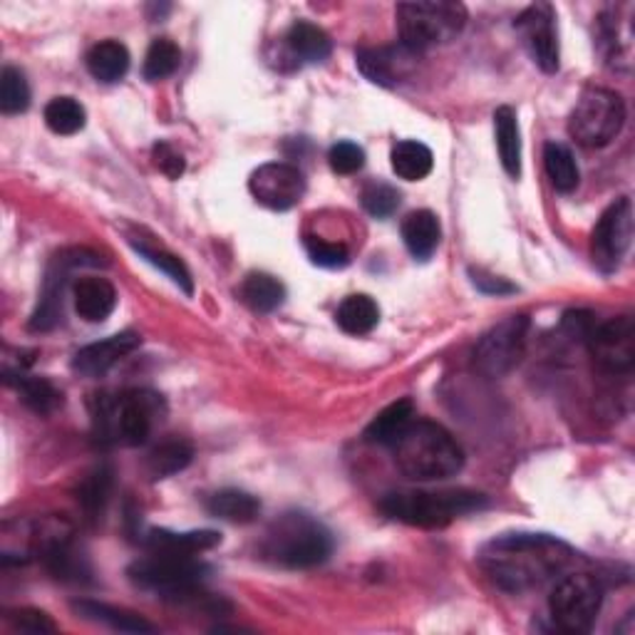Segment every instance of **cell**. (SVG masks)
I'll return each instance as SVG.
<instances>
[{
  "instance_id": "d6a6232c",
  "label": "cell",
  "mask_w": 635,
  "mask_h": 635,
  "mask_svg": "<svg viewBox=\"0 0 635 635\" xmlns=\"http://www.w3.org/2000/svg\"><path fill=\"white\" fill-rule=\"evenodd\" d=\"M88 122V112L75 98H55L47 102L45 107V125L50 127L55 135L70 137L78 135Z\"/></svg>"
},
{
  "instance_id": "f546056e",
  "label": "cell",
  "mask_w": 635,
  "mask_h": 635,
  "mask_svg": "<svg viewBox=\"0 0 635 635\" xmlns=\"http://www.w3.org/2000/svg\"><path fill=\"white\" fill-rule=\"evenodd\" d=\"M544 169L548 182L562 194L576 192L578 182H581V172H578L574 151L562 145V141H548L544 147Z\"/></svg>"
},
{
  "instance_id": "d6986e66",
  "label": "cell",
  "mask_w": 635,
  "mask_h": 635,
  "mask_svg": "<svg viewBox=\"0 0 635 635\" xmlns=\"http://www.w3.org/2000/svg\"><path fill=\"white\" fill-rule=\"evenodd\" d=\"M117 306V291L107 279L88 276L75 286V310L88 324H102Z\"/></svg>"
},
{
  "instance_id": "9c48e42d",
  "label": "cell",
  "mask_w": 635,
  "mask_h": 635,
  "mask_svg": "<svg viewBox=\"0 0 635 635\" xmlns=\"http://www.w3.org/2000/svg\"><path fill=\"white\" fill-rule=\"evenodd\" d=\"M603 605V586L591 574H568L554 586L548 611L558 628L566 633L591 631Z\"/></svg>"
},
{
  "instance_id": "ac0fdd59",
  "label": "cell",
  "mask_w": 635,
  "mask_h": 635,
  "mask_svg": "<svg viewBox=\"0 0 635 635\" xmlns=\"http://www.w3.org/2000/svg\"><path fill=\"white\" fill-rule=\"evenodd\" d=\"M625 13V5L611 8L609 13L601 18V35L605 45V60L613 70H631L633 58V27H631V13L633 8Z\"/></svg>"
},
{
  "instance_id": "603a6c76",
  "label": "cell",
  "mask_w": 635,
  "mask_h": 635,
  "mask_svg": "<svg viewBox=\"0 0 635 635\" xmlns=\"http://www.w3.org/2000/svg\"><path fill=\"white\" fill-rule=\"evenodd\" d=\"M495 132H497V149L504 172L511 179L521 177V132L517 112L511 107H499L495 112Z\"/></svg>"
},
{
  "instance_id": "ba28073f",
  "label": "cell",
  "mask_w": 635,
  "mask_h": 635,
  "mask_svg": "<svg viewBox=\"0 0 635 635\" xmlns=\"http://www.w3.org/2000/svg\"><path fill=\"white\" fill-rule=\"evenodd\" d=\"M623 122L625 104L621 94L605 88H589L581 92L568 117V135L581 147L599 149L621 135Z\"/></svg>"
},
{
  "instance_id": "277c9868",
  "label": "cell",
  "mask_w": 635,
  "mask_h": 635,
  "mask_svg": "<svg viewBox=\"0 0 635 635\" xmlns=\"http://www.w3.org/2000/svg\"><path fill=\"white\" fill-rule=\"evenodd\" d=\"M487 507V497L472 489L444 491H393L381 501V509L395 521L420 529H444L454 519Z\"/></svg>"
},
{
  "instance_id": "cb8c5ba5",
  "label": "cell",
  "mask_w": 635,
  "mask_h": 635,
  "mask_svg": "<svg viewBox=\"0 0 635 635\" xmlns=\"http://www.w3.org/2000/svg\"><path fill=\"white\" fill-rule=\"evenodd\" d=\"M208 514L231 521V524H251V521L261 514V501L249 491L241 489H222L208 499Z\"/></svg>"
},
{
  "instance_id": "30bf717a",
  "label": "cell",
  "mask_w": 635,
  "mask_h": 635,
  "mask_svg": "<svg viewBox=\"0 0 635 635\" xmlns=\"http://www.w3.org/2000/svg\"><path fill=\"white\" fill-rule=\"evenodd\" d=\"M526 333V316H509L507 320H501L489 333L481 336L477 348H474V370L487 381H497V377L511 373L519 365V360L524 358Z\"/></svg>"
},
{
  "instance_id": "b9f144b4",
  "label": "cell",
  "mask_w": 635,
  "mask_h": 635,
  "mask_svg": "<svg viewBox=\"0 0 635 635\" xmlns=\"http://www.w3.org/2000/svg\"><path fill=\"white\" fill-rule=\"evenodd\" d=\"M11 623L15 628H21L25 633H55V623L47 613L43 611H35V609H21V611H13L11 615Z\"/></svg>"
},
{
  "instance_id": "8fae6325",
  "label": "cell",
  "mask_w": 635,
  "mask_h": 635,
  "mask_svg": "<svg viewBox=\"0 0 635 635\" xmlns=\"http://www.w3.org/2000/svg\"><path fill=\"white\" fill-rule=\"evenodd\" d=\"M633 241V204L628 196L613 202L593 229V263L611 273L621 267Z\"/></svg>"
},
{
  "instance_id": "7bdbcfd3",
  "label": "cell",
  "mask_w": 635,
  "mask_h": 635,
  "mask_svg": "<svg viewBox=\"0 0 635 635\" xmlns=\"http://www.w3.org/2000/svg\"><path fill=\"white\" fill-rule=\"evenodd\" d=\"M472 283L477 286L481 293H487V296H507V293H514L517 288L507 283L504 279L499 276H491V273L485 271H472Z\"/></svg>"
},
{
  "instance_id": "836d02e7",
  "label": "cell",
  "mask_w": 635,
  "mask_h": 635,
  "mask_svg": "<svg viewBox=\"0 0 635 635\" xmlns=\"http://www.w3.org/2000/svg\"><path fill=\"white\" fill-rule=\"evenodd\" d=\"M110 491H112V469L98 467L94 472H90L78 487V504L82 507L84 517L98 519L104 507H107Z\"/></svg>"
},
{
  "instance_id": "9a60e30c",
  "label": "cell",
  "mask_w": 635,
  "mask_h": 635,
  "mask_svg": "<svg viewBox=\"0 0 635 635\" xmlns=\"http://www.w3.org/2000/svg\"><path fill=\"white\" fill-rule=\"evenodd\" d=\"M141 345V338L137 333H117L107 340H100V343L84 345L78 355L72 360V367L78 370L84 377H100L107 373V370L115 367L120 360H125L129 353Z\"/></svg>"
},
{
  "instance_id": "5b68a950",
  "label": "cell",
  "mask_w": 635,
  "mask_h": 635,
  "mask_svg": "<svg viewBox=\"0 0 635 635\" xmlns=\"http://www.w3.org/2000/svg\"><path fill=\"white\" fill-rule=\"evenodd\" d=\"M162 410L159 395L147 390L122 393L117 397H100L94 410V428L102 440H112L127 447L145 444Z\"/></svg>"
},
{
  "instance_id": "7c38bea8",
  "label": "cell",
  "mask_w": 635,
  "mask_h": 635,
  "mask_svg": "<svg viewBox=\"0 0 635 635\" xmlns=\"http://www.w3.org/2000/svg\"><path fill=\"white\" fill-rule=\"evenodd\" d=\"M253 199L273 212H288L306 196V177L298 167L286 162H271L256 169L249 179Z\"/></svg>"
},
{
  "instance_id": "7402d4cb",
  "label": "cell",
  "mask_w": 635,
  "mask_h": 635,
  "mask_svg": "<svg viewBox=\"0 0 635 635\" xmlns=\"http://www.w3.org/2000/svg\"><path fill=\"white\" fill-rule=\"evenodd\" d=\"M5 383L15 385V390L21 393L23 402L31 407L37 415H50L63 405V393L45 377H31L25 375V370L18 373H5Z\"/></svg>"
},
{
  "instance_id": "f35d334b",
  "label": "cell",
  "mask_w": 635,
  "mask_h": 635,
  "mask_svg": "<svg viewBox=\"0 0 635 635\" xmlns=\"http://www.w3.org/2000/svg\"><path fill=\"white\" fill-rule=\"evenodd\" d=\"M306 251L308 259L320 269H343L350 261V253L343 243L318 239V236H306Z\"/></svg>"
},
{
  "instance_id": "8d00e7d4",
  "label": "cell",
  "mask_w": 635,
  "mask_h": 635,
  "mask_svg": "<svg viewBox=\"0 0 635 635\" xmlns=\"http://www.w3.org/2000/svg\"><path fill=\"white\" fill-rule=\"evenodd\" d=\"M135 243V241H132ZM137 253L145 259L151 267H157L159 271H165L169 279H172L179 288H182L186 296H192L194 293V281H192V273L182 263V259L174 253H169L165 249H155V246H147V243H135Z\"/></svg>"
},
{
  "instance_id": "4316f807",
  "label": "cell",
  "mask_w": 635,
  "mask_h": 635,
  "mask_svg": "<svg viewBox=\"0 0 635 635\" xmlns=\"http://www.w3.org/2000/svg\"><path fill=\"white\" fill-rule=\"evenodd\" d=\"M393 172L405 179V182H420V179L428 177L432 172V151L428 145L417 139H405L397 141L390 155Z\"/></svg>"
},
{
  "instance_id": "44dd1931",
  "label": "cell",
  "mask_w": 635,
  "mask_h": 635,
  "mask_svg": "<svg viewBox=\"0 0 635 635\" xmlns=\"http://www.w3.org/2000/svg\"><path fill=\"white\" fill-rule=\"evenodd\" d=\"M415 420V405L412 400H397L387 405L383 412H377L373 422L367 424L365 440L370 444H383V447H393L400 440V434L410 428Z\"/></svg>"
},
{
  "instance_id": "f1b7e54d",
  "label": "cell",
  "mask_w": 635,
  "mask_h": 635,
  "mask_svg": "<svg viewBox=\"0 0 635 635\" xmlns=\"http://www.w3.org/2000/svg\"><path fill=\"white\" fill-rule=\"evenodd\" d=\"M286 43L291 47V53L303 63H324L328 60L330 50H333V45H330V37L324 27L313 25L308 21L293 23L286 35Z\"/></svg>"
},
{
  "instance_id": "1f68e13d",
  "label": "cell",
  "mask_w": 635,
  "mask_h": 635,
  "mask_svg": "<svg viewBox=\"0 0 635 635\" xmlns=\"http://www.w3.org/2000/svg\"><path fill=\"white\" fill-rule=\"evenodd\" d=\"M192 457H194L192 444L184 440H167L149 452L147 472L155 481L167 479V477H172V474L186 469Z\"/></svg>"
},
{
  "instance_id": "4dcf8cb0",
  "label": "cell",
  "mask_w": 635,
  "mask_h": 635,
  "mask_svg": "<svg viewBox=\"0 0 635 635\" xmlns=\"http://www.w3.org/2000/svg\"><path fill=\"white\" fill-rule=\"evenodd\" d=\"M241 298L256 313H273L283 306L286 301V288L279 279L269 276V273H251L246 276L241 286Z\"/></svg>"
},
{
  "instance_id": "d4e9b609",
  "label": "cell",
  "mask_w": 635,
  "mask_h": 635,
  "mask_svg": "<svg viewBox=\"0 0 635 635\" xmlns=\"http://www.w3.org/2000/svg\"><path fill=\"white\" fill-rule=\"evenodd\" d=\"M88 70L100 82H120L129 70V50L117 41H102L88 53Z\"/></svg>"
},
{
  "instance_id": "2e32d148",
  "label": "cell",
  "mask_w": 635,
  "mask_h": 635,
  "mask_svg": "<svg viewBox=\"0 0 635 635\" xmlns=\"http://www.w3.org/2000/svg\"><path fill=\"white\" fill-rule=\"evenodd\" d=\"M410 55L415 53L405 50V47L400 50L397 47H363V50H358L355 63L370 82L381 84V88H393L410 72Z\"/></svg>"
},
{
  "instance_id": "7a4b0ae2",
  "label": "cell",
  "mask_w": 635,
  "mask_h": 635,
  "mask_svg": "<svg viewBox=\"0 0 635 635\" xmlns=\"http://www.w3.org/2000/svg\"><path fill=\"white\" fill-rule=\"evenodd\" d=\"M393 452L397 469L415 481L450 479L464 467L460 442L442 424L430 420H412L393 444Z\"/></svg>"
},
{
  "instance_id": "74e56055",
  "label": "cell",
  "mask_w": 635,
  "mask_h": 635,
  "mask_svg": "<svg viewBox=\"0 0 635 635\" xmlns=\"http://www.w3.org/2000/svg\"><path fill=\"white\" fill-rule=\"evenodd\" d=\"M400 202H402L400 192L385 182L370 184L363 192V208L370 216H375V219H387V216H393L397 208H400Z\"/></svg>"
},
{
  "instance_id": "4fadbf2b",
  "label": "cell",
  "mask_w": 635,
  "mask_h": 635,
  "mask_svg": "<svg viewBox=\"0 0 635 635\" xmlns=\"http://www.w3.org/2000/svg\"><path fill=\"white\" fill-rule=\"evenodd\" d=\"M586 340H589L593 360L605 370V373H628L635 365L633 318L621 316L609 320V324L593 326Z\"/></svg>"
},
{
  "instance_id": "d590c367",
  "label": "cell",
  "mask_w": 635,
  "mask_h": 635,
  "mask_svg": "<svg viewBox=\"0 0 635 635\" xmlns=\"http://www.w3.org/2000/svg\"><path fill=\"white\" fill-rule=\"evenodd\" d=\"M179 63H182V50L172 41H167V37H159V41L149 45L141 72H145L149 82H159L174 75L179 70Z\"/></svg>"
},
{
  "instance_id": "6da1fadb",
  "label": "cell",
  "mask_w": 635,
  "mask_h": 635,
  "mask_svg": "<svg viewBox=\"0 0 635 635\" xmlns=\"http://www.w3.org/2000/svg\"><path fill=\"white\" fill-rule=\"evenodd\" d=\"M574 548L548 534H504L479 552V564L499 589L524 593L542 589L574 562Z\"/></svg>"
},
{
  "instance_id": "ffe728a7",
  "label": "cell",
  "mask_w": 635,
  "mask_h": 635,
  "mask_svg": "<svg viewBox=\"0 0 635 635\" xmlns=\"http://www.w3.org/2000/svg\"><path fill=\"white\" fill-rule=\"evenodd\" d=\"M402 239L407 251H410L417 261H428L430 256L438 251L442 239V226L440 219L428 208L422 212H412L402 222Z\"/></svg>"
},
{
  "instance_id": "e0dca14e",
  "label": "cell",
  "mask_w": 635,
  "mask_h": 635,
  "mask_svg": "<svg viewBox=\"0 0 635 635\" xmlns=\"http://www.w3.org/2000/svg\"><path fill=\"white\" fill-rule=\"evenodd\" d=\"M222 544L219 532H169V529H149L145 534V546L151 554L169 556H196Z\"/></svg>"
},
{
  "instance_id": "ab89813d",
  "label": "cell",
  "mask_w": 635,
  "mask_h": 635,
  "mask_svg": "<svg viewBox=\"0 0 635 635\" xmlns=\"http://www.w3.org/2000/svg\"><path fill=\"white\" fill-rule=\"evenodd\" d=\"M328 162L336 174H355L365 167V151L355 141H338V145L330 147Z\"/></svg>"
},
{
  "instance_id": "484cf974",
  "label": "cell",
  "mask_w": 635,
  "mask_h": 635,
  "mask_svg": "<svg viewBox=\"0 0 635 635\" xmlns=\"http://www.w3.org/2000/svg\"><path fill=\"white\" fill-rule=\"evenodd\" d=\"M72 609L78 611L82 619L104 623V625H110V628L122 631V633H151L155 631V625L147 623L145 619H141V615L132 613V611L115 609V605H107V603L75 601Z\"/></svg>"
},
{
  "instance_id": "8992f818",
  "label": "cell",
  "mask_w": 635,
  "mask_h": 635,
  "mask_svg": "<svg viewBox=\"0 0 635 635\" xmlns=\"http://www.w3.org/2000/svg\"><path fill=\"white\" fill-rule=\"evenodd\" d=\"M395 18L405 50L422 53L457 37L464 23H467V8L462 3H454V0L400 3L395 11Z\"/></svg>"
},
{
  "instance_id": "5bb4252c",
  "label": "cell",
  "mask_w": 635,
  "mask_h": 635,
  "mask_svg": "<svg viewBox=\"0 0 635 635\" xmlns=\"http://www.w3.org/2000/svg\"><path fill=\"white\" fill-rule=\"evenodd\" d=\"M514 27L538 68L554 75L558 70V33L554 8L548 3L529 5L526 11L517 18Z\"/></svg>"
},
{
  "instance_id": "83f0119b",
  "label": "cell",
  "mask_w": 635,
  "mask_h": 635,
  "mask_svg": "<svg viewBox=\"0 0 635 635\" xmlns=\"http://www.w3.org/2000/svg\"><path fill=\"white\" fill-rule=\"evenodd\" d=\"M336 320L348 336H367L370 330H375V326L381 324V308L365 293H355V296H348L340 303Z\"/></svg>"
},
{
  "instance_id": "e575fe53",
  "label": "cell",
  "mask_w": 635,
  "mask_h": 635,
  "mask_svg": "<svg viewBox=\"0 0 635 635\" xmlns=\"http://www.w3.org/2000/svg\"><path fill=\"white\" fill-rule=\"evenodd\" d=\"M31 107V84H27L23 70L8 65L0 72V110L3 115H21Z\"/></svg>"
},
{
  "instance_id": "60d3db41",
  "label": "cell",
  "mask_w": 635,
  "mask_h": 635,
  "mask_svg": "<svg viewBox=\"0 0 635 635\" xmlns=\"http://www.w3.org/2000/svg\"><path fill=\"white\" fill-rule=\"evenodd\" d=\"M151 157H155L159 172H165L169 179H179L184 174L186 165L182 151L174 149V145H169V141H157L155 149H151Z\"/></svg>"
},
{
  "instance_id": "52a82bcc",
  "label": "cell",
  "mask_w": 635,
  "mask_h": 635,
  "mask_svg": "<svg viewBox=\"0 0 635 635\" xmlns=\"http://www.w3.org/2000/svg\"><path fill=\"white\" fill-rule=\"evenodd\" d=\"M127 574L141 589L157 591L172 601H186L202 596L208 566L194 556L151 554L149 558L132 564Z\"/></svg>"
},
{
  "instance_id": "3957f363",
  "label": "cell",
  "mask_w": 635,
  "mask_h": 635,
  "mask_svg": "<svg viewBox=\"0 0 635 635\" xmlns=\"http://www.w3.org/2000/svg\"><path fill=\"white\" fill-rule=\"evenodd\" d=\"M333 552V536L318 519L303 511H288L269 526L261 554L283 568H310L324 564Z\"/></svg>"
}]
</instances>
